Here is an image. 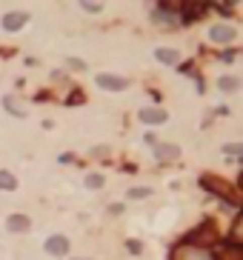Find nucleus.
I'll return each mask as SVG.
<instances>
[{
  "instance_id": "nucleus-1",
  "label": "nucleus",
  "mask_w": 243,
  "mask_h": 260,
  "mask_svg": "<svg viewBox=\"0 0 243 260\" xmlns=\"http://www.w3.org/2000/svg\"><path fill=\"white\" fill-rule=\"evenodd\" d=\"M203 186L209 189V192H215L217 198H223L226 203L232 209H237L240 206V198H237V192H234V186L232 183H226V180H220V178H215V175H203V180H200Z\"/></svg>"
},
{
  "instance_id": "nucleus-2",
  "label": "nucleus",
  "mask_w": 243,
  "mask_h": 260,
  "mask_svg": "<svg viewBox=\"0 0 243 260\" xmlns=\"http://www.w3.org/2000/svg\"><path fill=\"white\" fill-rule=\"evenodd\" d=\"M172 260H217L215 254L203 246H195V243H180L172 249Z\"/></svg>"
},
{
  "instance_id": "nucleus-3",
  "label": "nucleus",
  "mask_w": 243,
  "mask_h": 260,
  "mask_svg": "<svg viewBox=\"0 0 243 260\" xmlns=\"http://www.w3.org/2000/svg\"><path fill=\"white\" fill-rule=\"evenodd\" d=\"M215 240H217V232L212 229V223H206V226H200V232L189 234V240H186V243H195V246L209 249V243H215Z\"/></svg>"
},
{
  "instance_id": "nucleus-4",
  "label": "nucleus",
  "mask_w": 243,
  "mask_h": 260,
  "mask_svg": "<svg viewBox=\"0 0 243 260\" xmlns=\"http://www.w3.org/2000/svg\"><path fill=\"white\" fill-rule=\"evenodd\" d=\"M97 86L106 92H123L129 86V80L126 77H114V74H97Z\"/></svg>"
},
{
  "instance_id": "nucleus-5",
  "label": "nucleus",
  "mask_w": 243,
  "mask_h": 260,
  "mask_svg": "<svg viewBox=\"0 0 243 260\" xmlns=\"http://www.w3.org/2000/svg\"><path fill=\"white\" fill-rule=\"evenodd\" d=\"M46 251H49L52 257H63V254L69 251V240H66L63 234H52V237L46 240Z\"/></svg>"
},
{
  "instance_id": "nucleus-6",
  "label": "nucleus",
  "mask_w": 243,
  "mask_h": 260,
  "mask_svg": "<svg viewBox=\"0 0 243 260\" xmlns=\"http://www.w3.org/2000/svg\"><path fill=\"white\" fill-rule=\"evenodd\" d=\"M155 154H157V160H163V163H172L180 157V149L174 143H155Z\"/></svg>"
},
{
  "instance_id": "nucleus-7",
  "label": "nucleus",
  "mask_w": 243,
  "mask_h": 260,
  "mask_svg": "<svg viewBox=\"0 0 243 260\" xmlns=\"http://www.w3.org/2000/svg\"><path fill=\"white\" fill-rule=\"evenodd\" d=\"M26 20H29L26 12H9V15H3V29L6 32H18V29H23Z\"/></svg>"
},
{
  "instance_id": "nucleus-8",
  "label": "nucleus",
  "mask_w": 243,
  "mask_h": 260,
  "mask_svg": "<svg viewBox=\"0 0 243 260\" xmlns=\"http://www.w3.org/2000/svg\"><path fill=\"white\" fill-rule=\"evenodd\" d=\"M209 35H212V40H215V43H232L234 37H237V32H234L232 26H215Z\"/></svg>"
},
{
  "instance_id": "nucleus-9",
  "label": "nucleus",
  "mask_w": 243,
  "mask_h": 260,
  "mask_svg": "<svg viewBox=\"0 0 243 260\" xmlns=\"http://www.w3.org/2000/svg\"><path fill=\"white\" fill-rule=\"evenodd\" d=\"M6 226H9L12 232H26V229H32V220H29L26 215H12L9 220H6Z\"/></svg>"
},
{
  "instance_id": "nucleus-10",
  "label": "nucleus",
  "mask_w": 243,
  "mask_h": 260,
  "mask_svg": "<svg viewBox=\"0 0 243 260\" xmlns=\"http://www.w3.org/2000/svg\"><path fill=\"white\" fill-rule=\"evenodd\" d=\"M200 15H203V6H195V3L180 6V23H192V20L200 18Z\"/></svg>"
},
{
  "instance_id": "nucleus-11",
  "label": "nucleus",
  "mask_w": 243,
  "mask_h": 260,
  "mask_svg": "<svg viewBox=\"0 0 243 260\" xmlns=\"http://www.w3.org/2000/svg\"><path fill=\"white\" fill-rule=\"evenodd\" d=\"M220 260H243V251L237 243H223V249H220Z\"/></svg>"
},
{
  "instance_id": "nucleus-12",
  "label": "nucleus",
  "mask_w": 243,
  "mask_h": 260,
  "mask_svg": "<svg viewBox=\"0 0 243 260\" xmlns=\"http://www.w3.org/2000/svg\"><path fill=\"white\" fill-rule=\"evenodd\" d=\"M140 120L143 123H166V112H160V109H143Z\"/></svg>"
},
{
  "instance_id": "nucleus-13",
  "label": "nucleus",
  "mask_w": 243,
  "mask_h": 260,
  "mask_svg": "<svg viewBox=\"0 0 243 260\" xmlns=\"http://www.w3.org/2000/svg\"><path fill=\"white\" fill-rule=\"evenodd\" d=\"M0 189H3V192H15V189H18V178H15L12 171H0Z\"/></svg>"
},
{
  "instance_id": "nucleus-14",
  "label": "nucleus",
  "mask_w": 243,
  "mask_h": 260,
  "mask_svg": "<svg viewBox=\"0 0 243 260\" xmlns=\"http://www.w3.org/2000/svg\"><path fill=\"white\" fill-rule=\"evenodd\" d=\"M155 57L160 63H169V66H174V63H177V52H174V49H157Z\"/></svg>"
},
{
  "instance_id": "nucleus-15",
  "label": "nucleus",
  "mask_w": 243,
  "mask_h": 260,
  "mask_svg": "<svg viewBox=\"0 0 243 260\" xmlns=\"http://www.w3.org/2000/svg\"><path fill=\"white\" fill-rule=\"evenodd\" d=\"M3 106L9 109L12 115H18V117H26V109L20 106V103H18V100H15V98H3Z\"/></svg>"
},
{
  "instance_id": "nucleus-16",
  "label": "nucleus",
  "mask_w": 243,
  "mask_h": 260,
  "mask_svg": "<svg viewBox=\"0 0 243 260\" xmlns=\"http://www.w3.org/2000/svg\"><path fill=\"white\" fill-rule=\"evenodd\" d=\"M217 86H220V92H234L240 83H237V77H232V74H226V77H220L217 80Z\"/></svg>"
},
{
  "instance_id": "nucleus-17",
  "label": "nucleus",
  "mask_w": 243,
  "mask_h": 260,
  "mask_svg": "<svg viewBox=\"0 0 243 260\" xmlns=\"http://www.w3.org/2000/svg\"><path fill=\"white\" fill-rule=\"evenodd\" d=\"M149 195H152V189H149V186H135V189H129V198H132V200L149 198Z\"/></svg>"
},
{
  "instance_id": "nucleus-18",
  "label": "nucleus",
  "mask_w": 243,
  "mask_h": 260,
  "mask_svg": "<svg viewBox=\"0 0 243 260\" xmlns=\"http://www.w3.org/2000/svg\"><path fill=\"white\" fill-rule=\"evenodd\" d=\"M86 186H89V189H100V186H103V178H100V175H89V178H86Z\"/></svg>"
},
{
  "instance_id": "nucleus-19",
  "label": "nucleus",
  "mask_w": 243,
  "mask_h": 260,
  "mask_svg": "<svg viewBox=\"0 0 243 260\" xmlns=\"http://www.w3.org/2000/svg\"><path fill=\"white\" fill-rule=\"evenodd\" d=\"M66 66H69V69H75V72H83V69H86V63L78 60V57H69V60H66Z\"/></svg>"
},
{
  "instance_id": "nucleus-20",
  "label": "nucleus",
  "mask_w": 243,
  "mask_h": 260,
  "mask_svg": "<svg viewBox=\"0 0 243 260\" xmlns=\"http://www.w3.org/2000/svg\"><path fill=\"white\" fill-rule=\"evenodd\" d=\"M126 246H129V251H132V254H138V251L143 249V246H140V240H129Z\"/></svg>"
},
{
  "instance_id": "nucleus-21",
  "label": "nucleus",
  "mask_w": 243,
  "mask_h": 260,
  "mask_svg": "<svg viewBox=\"0 0 243 260\" xmlns=\"http://www.w3.org/2000/svg\"><path fill=\"white\" fill-rule=\"evenodd\" d=\"M80 6H83V9H86V12H100V9H103L100 3H80Z\"/></svg>"
},
{
  "instance_id": "nucleus-22",
  "label": "nucleus",
  "mask_w": 243,
  "mask_h": 260,
  "mask_svg": "<svg viewBox=\"0 0 243 260\" xmlns=\"http://www.w3.org/2000/svg\"><path fill=\"white\" fill-rule=\"evenodd\" d=\"M223 152H229V154H240V146H237V143H234V146H226Z\"/></svg>"
},
{
  "instance_id": "nucleus-23",
  "label": "nucleus",
  "mask_w": 243,
  "mask_h": 260,
  "mask_svg": "<svg viewBox=\"0 0 243 260\" xmlns=\"http://www.w3.org/2000/svg\"><path fill=\"white\" fill-rule=\"evenodd\" d=\"M72 160H75V154H69V152L60 154V163H72Z\"/></svg>"
},
{
  "instance_id": "nucleus-24",
  "label": "nucleus",
  "mask_w": 243,
  "mask_h": 260,
  "mask_svg": "<svg viewBox=\"0 0 243 260\" xmlns=\"http://www.w3.org/2000/svg\"><path fill=\"white\" fill-rule=\"evenodd\" d=\"M80 260H89V257H80Z\"/></svg>"
}]
</instances>
